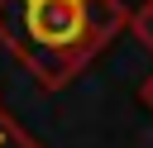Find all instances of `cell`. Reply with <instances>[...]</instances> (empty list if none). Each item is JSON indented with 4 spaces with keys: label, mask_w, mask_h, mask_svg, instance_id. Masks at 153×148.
I'll return each instance as SVG.
<instances>
[{
    "label": "cell",
    "mask_w": 153,
    "mask_h": 148,
    "mask_svg": "<svg viewBox=\"0 0 153 148\" xmlns=\"http://www.w3.org/2000/svg\"><path fill=\"white\" fill-rule=\"evenodd\" d=\"M0 148H43V143H38L10 110H5V100H0Z\"/></svg>",
    "instance_id": "cell-2"
},
{
    "label": "cell",
    "mask_w": 153,
    "mask_h": 148,
    "mask_svg": "<svg viewBox=\"0 0 153 148\" xmlns=\"http://www.w3.org/2000/svg\"><path fill=\"white\" fill-rule=\"evenodd\" d=\"M129 29H134V38H139V43L153 53V0H143V5L129 14Z\"/></svg>",
    "instance_id": "cell-3"
},
{
    "label": "cell",
    "mask_w": 153,
    "mask_h": 148,
    "mask_svg": "<svg viewBox=\"0 0 153 148\" xmlns=\"http://www.w3.org/2000/svg\"><path fill=\"white\" fill-rule=\"evenodd\" d=\"M124 24V0H0V48L43 91L76 81Z\"/></svg>",
    "instance_id": "cell-1"
},
{
    "label": "cell",
    "mask_w": 153,
    "mask_h": 148,
    "mask_svg": "<svg viewBox=\"0 0 153 148\" xmlns=\"http://www.w3.org/2000/svg\"><path fill=\"white\" fill-rule=\"evenodd\" d=\"M139 100H143V110H148V115H153V76H148V81H143V86H139Z\"/></svg>",
    "instance_id": "cell-4"
}]
</instances>
